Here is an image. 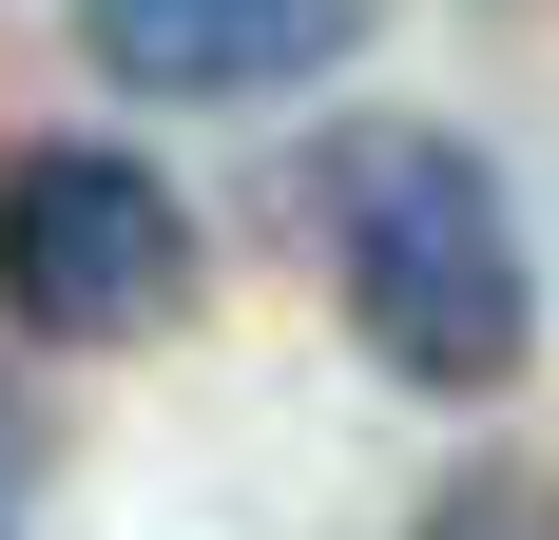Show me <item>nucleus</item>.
I'll use <instances>...</instances> for the list:
<instances>
[{
	"mask_svg": "<svg viewBox=\"0 0 559 540\" xmlns=\"http://www.w3.org/2000/svg\"><path fill=\"white\" fill-rule=\"evenodd\" d=\"M329 290L367 328V367L444 386V406L521 386V348H540L521 213H502V174L463 155V136H347L329 155Z\"/></svg>",
	"mask_w": 559,
	"mask_h": 540,
	"instance_id": "nucleus-1",
	"label": "nucleus"
},
{
	"mask_svg": "<svg viewBox=\"0 0 559 540\" xmlns=\"http://www.w3.org/2000/svg\"><path fill=\"white\" fill-rule=\"evenodd\" d=\"M0 309L39 348H135V328L193 309V213H174L155 155L116 136H39L0 155Z\"/></svg>",
	"mask_w": 559,
	"mask_h": 540,
	"instance_id": "nucleus-2",
	"label": "nucleus"
},
{
	"mask_svg": "<svg viewBox=\"0 0 559 540\" xmlns=\"http://www.w3.org/2000/svg\"><path fill=\"white\" fill-rule=\"evenodd\" d=\"M367 20L386 0H78V58L116 97H289V78L367 58Z\"/></svg>",
	"mask_w": 559,
	"mask_h": 540,
	"instance_id": "nucleus-3",
	"label": "nucleus"
},
{
	"mask_svg": "<svg viewBox=\"0 0 559 540\" xmlns=\"http://www.w3.org/2000/svg\"><path fill=\"white\" fill-rule=\"evenodd\" d=\"M425 540H559V483H521V463H483V483L444 502Z\"/></svg>",
	"mask_w": 559,
	"mask_h": 540,
	"instance_id": "nucleus-4",
	"label": "nucleus"
}]
</instances>
